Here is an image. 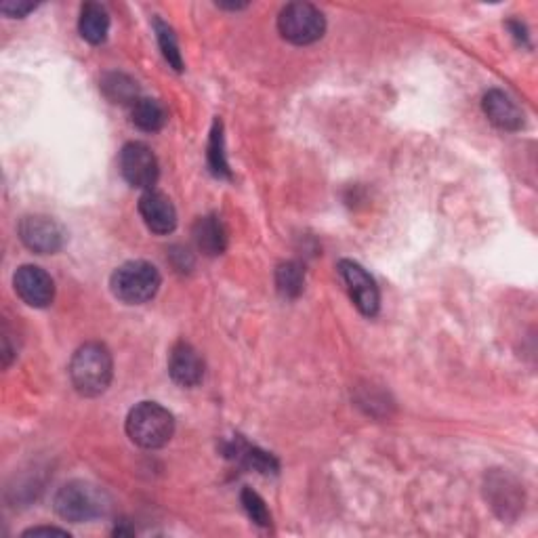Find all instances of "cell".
Instances as JSON below:
<instances>
[{"label": "cell", "mask_w": 538, "mask_h": 538, "mask_svg": "<svg viewBox=\"0 0 538 538\" xmlns=\"http://www.w3.org/2000/svg\"><path fill=\"white\" fill-rule=\"evenodd\" d=\"M114 362L106 345H82L70 362V379L74 389L85 398H97L112 383Z\"/></svg>", "instance_id": "obj_1"}, {"label": "cell", "mask_w": 538, "mask_h": 538, "mask_svg": "<svg viewBox=\"0 0 538 538\" xmlns=\"http://www.w3.org/2000/svg\"><path fill=\"white\" fill-rule=\"evenodd\" d=\"M127 433L133 444L146 450L167 446L175 433L171 412L156 402L137 404L127 417Z\"/></svg>", "instance_id": "obj_2"}, {"label": "cell", "mask_w": 538, "mask_h": 538, "mask_svg": "<svg viewBox=\"0 0 538 538\" xmlns=\"http://www.w3.org/2000/svg\"><path fill=\"white\" fill-rule=\"evenodd\" d=\"M108 509H110L108 494L87 482H70L64 488H59L55 496L57 515L74 524L93 522L97 517L106 515Z\"/></svg>", "instance_id": "obj_3"}, {"label": "cell", "mask_w": 538, "mask_h": 538, "mask_svg": "<svg viewBox=\"0 0 538 538\" xmlns=\"http://www.w3.org/2000/svg\"><path fill=\"white\" fill-rule=\"evenodd\" d=\"M110 286L116 299L122 303L141 305L156 297L160 288V274L148 261H129L112 274Z\"/></svg>", "instance_id": "obj_4"}, {"label": "cell", "mask_w": 538, "mask_h": 538, "mask_svg": "<svg viewBox=\"0 0 538 538\" xmlns=\"http://www.w3.org/2000/svg\"><path fill=\"white\" fill-rule=\"evenodd\" d=\"M278 30L284 40L297 47L314 45L324 36L326 19L320 9L309 3H291L280 11Z\"/></svg>", "instance_id": "obj_5"}, {"label": "cell", "mask_w": 538, "mask_h": 538, "mask_svg": "<svg viewBox=\"0 0 538 538\" xmlns=\"http://www.w3.org/2000/svg\"><path fill=\"white\" fill-rule=\"evenodd\" d=\"M120 173L129 185L137 190H152L158 181V160L146 143H127L118 158Z\"/></svg>", "instance_id": "obj_6"}, {"label": "cell", "mask_w": 538, "mask_h": 538, "mask_svg": "<svg viewBox=\"0 0 538 538\" xmlns=\"http://www.w3.org/2000/svg\"><path fill=\"white\" fill-rule=\"evenodd\" d=\"M339 274L347 284L351 301H354V305L360 309V312L368 318L377 316L379 305H381V295H379L375 280L368 276L366 269L356 261L343 259L339 263Z\"/></svg>", "instance_id": "obj_7"}, {"label": "cell", "mask_w": 538, "mask_h": 538, "mask_svg": "<svg viewBox=\"0 0 538 538\" xmlns=\"http://www.w3.org/2000/svg\"><path fill=\"white\" fill-rule=\"evenodd\" d=\"M15 293L30 307H49L55 299V282L43 267L22 265L13 276Z\"/></svg>", "instance_id": "obj_8"}, {"label": "cell", "mask_w": 538, "mask_h": 538, "mask_svg": "<svg viewBox=\"0 0 538 538\" xmlns=\"http://www.w3.org/2000/svg\"><path fill=\"white\" fill-rule=\"evenodd\" d=\"M19 238L38 255H53L64 246V230L51 217L32 215L19 223Z\"/></svg>", "instance_id": "obj_9"}, {"label": "cell", "mask_w": 538, "mask_h": 538, "mask_svg": "<svg viewBox=\"0 0 538 538\" xmlns=\"http://www.w3.org/2000/svg\"><path fill=\"white\" fill-rule=\"evenodd\" d=\"M139 213L143 223L148 225V230L158 234V236H167L175 232L177 227V211L173 202L164 196L162 192L148 190L139 200Z\"/></svg>", "instance_id": "obj_10"}, {"label": "cell", "mask_w": 538, "mask_h": 538, "mask_svg": "<svg viewBox=\"0 0 538 538\" xmlns=\"http://www.w3.org/2000/svg\"><path fill=\"white\" fill-rule=\"evenodd\" d=\"M492 509L499 513L503 520H511L524 507V492L511 475L507 473H492L486 484Z\"/></svg>", "instance_id": "obj_11"}, {"label": "cell", "mask_w": 538, "mask_h": 538, "mask_svg": "<svg viewBox=\"0 0 538 538\" xmlns=\"http://www.w3.org/2000/svg\"><path fill=\"white\" fill-rule=\"evenodd\" d=\"M169 375L181 387H196L204 377V362L198 351L190 345L179 341L169 356Z\"/></svg>", "instance_id": "obj_12"}, {"label": "cell", "mask_w": 538, "mask_h": 538, "mask_svg": "<svg viewBox=\"0 0 538 538\" xmlns=\"http://www.w3.org/2000/svg\"><path fill=\"white\" fill-rule=\"evenodd\" d=\"M482 108L486 118L501 131H520L524 127V114L517 103L503 91L492 89L484 95Z\"/></svg>", "instance_id": "obj_13"}, {"label": "cell", "mask_w": 538, "mask_h": 538, "mask_svg": "<svg viewBox=\"0 0 538 538\" xmlns=\"http://www.w3.org/2000/svg\"><path fill=\"white\" fill-rule=\"evenodd\" d=\"M194 242L206 257L223 255L227 248V230L223 221L217 215L198 219L194 225Z\"/></svg>", "instance_id": "obj_14"}, {"label": "cell", "mask_w": 538, "mask_h": 538, "mask_svg": "<svg viewBox=\"0 0 538 538\" xmlns=\"http://www.w3.org/2000/svg\"><path fill=\"white\" fill-rule=\"evenodd\" d=\"M78 30H80V36L85 38L89 45L106 43L108 32H110V15H108L106 7H101L97 3L82 5L80 19H78Z\"/></svg>", "instance_id": "obj_15"}, {"label": "cell", "mask_w": 538, "mask_h": 538, "mask_svg": "<svg viewBox=\"0 0 538 538\" xmlns=\"http://www.w3.org/2000/svg\"><path fill=\"white\" fill-rule=\"evenodd\" d=\"M227 457H232L236 461H240L242 465L246 467H251L259 473H278V461L272 457V454L257 448V446H251V444H246L244 440L236 438L230 446H227Z\"/></svg>", "instance_id": "obj_16"}, {"label": "cell", "mask_w": 538, "mask_h": 538, "mask_svg": "<svg viewBox=\"0 0 538 538\" xmlns=\"http://www.w3.org/2000/svg\"><path fill=\"white\" fill-rule=\"evenodd\" d=\"M167 110L160 101L139 97L131 106V120L137 129L146 133H156L160 131L164 124H167Z\"/></svg>", "instance_id": "obj_17"}, {"label": "cell", "mask_w": 538, "mask_h": 538, "mask_svg": "<svg viewBox=\"0 0 538 538\" xmlns=\"http://www.w3.org/2000/svg\"><path fill=\"white\" fill-rule=\"evenodd\" d=\"M101 89L112 103H122V106H133L139 99L137 82L124 74H108L101 80Z\"/></svg>", "instance_id": "obj_18"}, {"label": "cell", "mask_w": 538, "mask_h": 538, "mask_svg": "<svg viewBox=\"0 0 538 538\" xmlns=\"http://www.w3.org/2000/svg\"><path fill=\"white\" fill-rule=\"evenodd\" d=\"M305 269L297 261H286L276 269V286L278 293L286 299H295L303 293Z\"/></svg>", "instance_id": "obj_19"}, {"label": "cell", "mask_w": 538, "mask_h": 538, "mask_svg": "<svg viewBox=\"0 0 538 538\" xmlns=\"http://www.w3.org/2000/svg\"><path fill=\"white\" fill-rule=\"evenodd\" d=\"M209 167L211 173L219 179H230L232 171L230 164L225 158V146H223V124L221 120H215L213 131H211V141H209Z\"/></svg>", "instance_id": "obj_20"}, {"label": "cell", "mask_w": 538, "mask_h": 538, "mask_svg": "<svg viewBox=\"0 0 538 538\" xmlns=\"http://www.w3.org/2000/svg\"><path fill=\"white\" fill-rule=\"evenodd\" d=\"M154 30H156V36H158V45H160V51L164 55V59L169 61V66L175 70V72H183V57H181V51H179V45H177V36L173 32V28L169 24H164L162 19H154Z\"/></svg>", "instance_id": "obj_21"}, {"label": "cell", "mask_w": 538, "mask_h": 538, "mask_svg": "<svg viewBox=\"0 0 538 538\" xmlns=\"http://www.w3.org/2000/svg\"><path fill=\"white\" fill-rule=\"evenodd\" d=\"M242 505L248 513V517L257 524V526H269L272 524V515H269L267 507H265V501L261 499V496L257 492H253L251 488L242 490Z\"/></svg>", "instance_id": "obj_22"}, {"label": "cell", "mask_w": 538, "mask_h": 538, "mask_svg": "<svg viewBox=\"0 0 538 538\" xmlns=\"http://www.w3.org/2000/svg\"><path fill=\"white\" fill-rule=\"evenodd\" d=\"M34 9H36V5H32V3H5V5H0V11H3L7 17H26Z\"/></svg>", "instance_id": "obj_23"}, {"label": "cell", "mask_w": 538, "mask_h": 538, "mask_svg": "<svg viewBox=\"0 0 538 538\" xmlns=\"http://www.w3.org/2000/svg\"><path fill=\"white\" fill-rule=\"evenodd\" d=\"M24 536H70V532H68V530H61V528L40 526V528H30V530H26Z\"/></svg>", "instance_id": "obj_24"}]
</instances>
